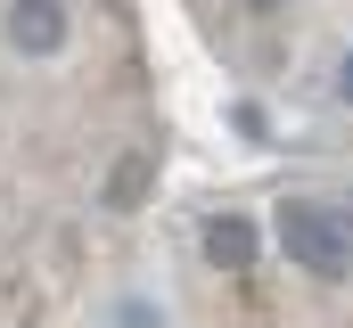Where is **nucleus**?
I'll list each match as a JSON object with an SVG mask.
<instances>
[{"label":"nucleus","mask_w":353,"mask_h":328,"mask_svg":"<svg viewBox=\"0 0 353 328\" xmlns=\"http://www.w3.org/2000/svg\"><path fill=\"white\" fill-rule=\"evenodd\" d=\"M279 246L312 271V279H337V271H353V222L337 214V205H312V197H288L279 205Z\"/></svg>","instance_id":"f257e3e1"},{"label":"nucleus","mask_w":353,"mask_h":328,"mask_svg":"<svg viewBox=\"0 0 353 328\" xmlns=\"http://www.w3.org/2000/svg\"><path fill=\"white\" fill-rule=\"evenodd\" d=\"M25 58H50V50H66V8L58 0H8V25H0Z\"/></svg>","instance_id":"f03ea898"},{"label":"nucleus","mask_w":353,"mask_h":328,"mask_svg":"<svg viewBox=\"0 0 353 328\" xmlns=\"http://www.w3.org/2000/svg\"><path fill=\"white\" fill-rule=\"evenodd\" d=\"M255 246H263V230H255L247 214L205 222V254H214V271H247V263H255Z\"/></svg>","instance_id":"7ed1b4c3"},{"label":"nucleus","mask_w":353,"mask_h":328,"mask_svg":"<svg viewBox=\"0 0 353 328\" xmlns=\"http://www.w3.org/2000/svg\"><path fill=\"white\" fill-rule=\"evenodd\" d=\"M140 197H148V156H123L107 181V205H140Z\"/></svg>","instance_id":"20e7f679"},{"label":"nucleus","mask_w":353,"mask_h":328,"mask_svg":"<svg viewBox=\"0 0 353 328\" xmlns=\"http://www.w3.org/2000/svg\"><path fill=\"white\" fill-rule=\"evenodd\" d=\"M107 328H165V312H157V304H115Z\"/></svg>","instance_id":"39448f33"},{"label":"nucleus","mask_w":353,"mask_h":328,"mask_svg":"<svg viewBox=\"0 0 353 328\" xmlns=\"http://www.w3.org/2000/svg\"><path fill=\"white\" fill-rule=\"evenodd\" d=\"M337 99L353 107V50H345V66H337Z\"/></svg>","instance_id":"423d86ee"},{"label":"nucleus","mask_w":353,"mask_h":328,"mask_svg":"<svg viewBox=\"0 0 353 328\" xmlns=\"http://www.w3.org/2000/svg\"><path fill=\"white\" fill-rule=\"evenodd\" d=\"M255 8H271V0H255Z\"/></svg>","instance_id":"0eeeda50"}]
</instances>
